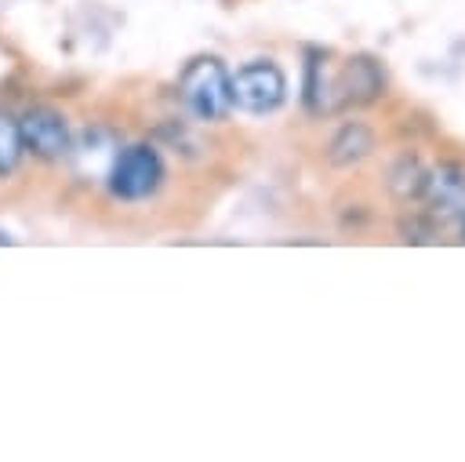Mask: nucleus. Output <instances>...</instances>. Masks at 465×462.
I'll return each mask as SVG.
<instances>
[{
  "label": "nucleus",
  "mask_w": 465,
  "mask_h": 462,
  "mask_svg": "<svg viewBox=\"0 0 465 462\" xmlns=\"http://www.w3.org/2000/svg\"><path fill=\"white\" fill-rule=\"evenodd\" d=\"M421 200L429 204L425 211L436 222H454L465 215V164L461 160H440L429 167V182Z\"/></svg>",
  "instance_id": "423d86ee"
},
{
  "label": "nucleus",
  "mask_w": 465,
  "mask_h": 462,
  "mask_svg": "<svg viewBox=\"0 0 465 462\" xmlns=\"http://www.w3.org/2000/svg\"><path fill=\"white\" fill-rule=\"evenodd\" d=\"M116 153H120V146H116V138L105 127H87L69 146V160H73V167L84 178H105V171H109Z\"/></svg>",
  "instance_id": "0eeeda50"
},
{
  "label": "nucleus",
  "mask_w": 465,
  "mask_h": 462,
  "mask_svg": "<svg viewBox=\"0 0 465 462\" xmlns=\"http://www.w3.org/2000/svg\"><path fill=\"white\" fill-rule=\"evenodd\" d=\"M18 127H22V146L25 153H33L36 160L44 164H58L69 156V146H73V131H69V120L62 109L54 105H29L22 116H18Z\"/></svg>",
  "instance_id": "20e7f679"
},
{
  "label": "nucleus",
  "mask_w": 465,
  "mask_h": 462,
  "mask_svg": "<svg viewBox=\"0 0 465 462\" xmlns=\"http://www.w3.org/2000/svg\"><path fill=\"white\" fill-rule=\"evenodd\" d=\"M22 156H25V146H22L18 116L11 109H0V178H11L22 164Z\"/></svg>",
  "instance_id": "9b49d317"
},
{
  "label": "nucleus",
  "mask_w": 465,
  "mask_h": 462,
  "mask_svg": "<svg viewBox=\"0 0 465 462\" xmlns=\"http://www.w3.org/2000/svg\"><path fill=\"white\" fill-rule=\"evenodd\" d=\"M163 160L160 153L149 146V142H134V146H124L109 171H105V186L116 200L124 204H138V200H149L160 186H163Z\"/></svg>",
  "instance_id": "f03ea898"
},
{
  "label": "nucleus",
  "mask_w": 465,
  "mask_h": 462,
  "mask_svg": "<svg viewBox=\"0 0 465 462\" xmlns=\"http://www.w3.org/2000/svg\"><path fill=\"white\" fill-rule=\"evenodd\" d=\"M425 182H429V167L421 164L418 153H400L396 164L389 167V178H385L392 200H400V204H414V200H421Z\"/></svg>",
  "instance_id": "9d476101"
},
{
  "label": "nucleus",
  "mask_w": 465,
  "mask_h": 462,
  "mask_svg": "<svg viewBox=\"0 0 465 462\" xmlns=\"http://www.w3.org/2000/svg\"><path fill=\"white\" fill-rule=\"evenodd\" d=\"M374 149H378L374 127L363 124V120H345V124H338V131H334L331 142H327V160H331L334 167H356V164H363Z\"/></svg>",
  "instance_id": "6e6552de"
},
{
  "label": "nucleus",
  "mask_w": 465,
  "mask_h": 462,
  "mask_svg": "<svg viewBox=\"0 0 465 462\" xmlns=\"http://www.w3.org/2000/svg\"><path fill=\"white\" fill-rule=\"evenodd\" d=\"M0 244H11V236H7V233H0Z\"/></svg>",
  "instance_id": "ddd939ff"
},
{
  "label": "nucleus",
  "mask_w": 465,
  "mask_h": 462,
  "mask_svg": "<svg viewBox=\"0 0 465 462\" xmlns=\"http://www.w3.org/2000/svg\"><path fill=\"white\" fill-rule=\"evenodd\" d=\"M400 233H403V240H414V244L432 240V236H436V218H432L429 211H425V215H411V218L400 222Z\"/></svg>",
  "instance_id": "f8f14e48"
},
{
  "label": "nucleus",
  "mask_w": 465,
  "mask_h": 462,
  "mask_svg": "<svg viewBox=\"0 0 465 462\" xmlns=\"http://www.w3.org/2000/svg\"><path fill=\"white\" fill-rule=\"evenodd\" d=\"M229 91L236 109L265 116L287 102V73L272 58H251L236 73H229Z\"/></svg>",
  "instance_id": "7ed1b4c3"
},
{
  "label": "nucleus",
  "mask_w": 465,
  "mask_h": 462,
  "mask_svg": "<svg viewBox=\"0 0 465 462\" xmlns=\"http://www.w3.org/2000/svg\"><path fill=\"white\" fill-rule=\"evenodd\" d=\"M302 105L312 116H331V69L327 55L320 47L305 51V73H302Z\"/></svg>",
  "instance_id": "1a4fd4ad"
},
{
  "label": "nucleus",
  "mask_w": 465,
  "mask_h": 462,
  "mask_svg": "<svg viewBox=\"0 0 465 462\" xmlns=\"http://www.w3.org/2000/svg\"><path fill=\"white\" fill-rule=\"evenodd\" d=\"M178 95L185 109L203 120V124H222L232 109V91H229V69L214 55H196L185 62L178 76Z\"/></svg>",
  "instance_id": "f257e3e1"
},
{
  "label": "nucleus",
  "mask_w": 465,
  "mask_h": 462,
  "mask_svg": "<svg viewBox=\"0 0 465 462\" xmlns=\"http://www.w3.org/2000/svg\"><path fill=\"white\" fill-rule=\"evenodd\" d=\"M385 91V69L371 55H352L338 73H331V113L349 105H371Z\"/></svg>",
  "instance_id": "39448f33"
}]
</instances>
